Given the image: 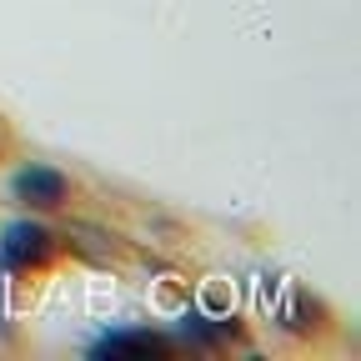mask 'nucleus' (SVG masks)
I'll return each instance as SVG.
<instances>
[{
    "label": "nucleus",
    "mask_w": 361,
    "mask_h": 361,
    "mask_svg": "<svg viewBox=\"0 0 361 361\" xmlns=\"http://www.w3.org/2000/svg\"><path fill=\"white\" fill-rule=\"evenodd\" d=\"M130 351H151V356H166L176 351L171 336H156V331H135V326H121V331H106L90 341V356H130Z\"/></svg>",
    "instance_id": "nucleus-3"
},
{
    "label": "nucleus",
    "mask_w": 361,
    "mask_h": 361,
    "mask_svg": "<svg viewBox=\"0 0 361 361\" xmlns=\"http://www.w3.org/2000/svg\"><path fill=\"white\" fill-rule=\"evenodd\" d=\"M61 251L56 231H45L40 221H16L6 226V236H0V261H6L11 271H40V266H51Z\"/></svg>",
    "instance_id": "nucleus-1"
},
{
    "label": "nucleus",
    "mask_w": 361,
    "mask_h": 361,
    "mask_svg": "<svg viewBox=\"0 0 361 361\" xmlns=\"http://www.w3.org/2000/svg\"><path fill=\"white\" fill-rule=\"evenodd\" d=\"M0 151H6V141H0Z\"/></svg>",
    "instance_id": "nucleus-5"
},
{
    "label": "nucleus",
    "mask_w": 361,
    "mask_h": 361,
    "mask_svg": "<svg viewBox=\"0 0 361 361\" xmlns=\"http://www.w3.org/2000/svg\"><path fill=\"white\" fill-rule=\"evenodd\" d=\"M11 196L25 201V206H35V211H51V206L71 201V180L56 166H20L11 176Z\"/></svg>",
    "instance_id": "nucleus-2"
},
{
    "label": "nucleus",
    "mask_w": 361,
    "mask_h": 361,
    "mask_svg": "<svg viewBox=\"0 0 361 361\" xmlns=\"http://www.w3.org/2000/svg\"><path fill=\"white\" fill-rule=\"evenodd\" d=\"M186 331H191L196 341H231V336H236V326H211V322H201V316H191Z\"/></svg>",
    "instance_id": "nucleus-4"
}]
</instances>
